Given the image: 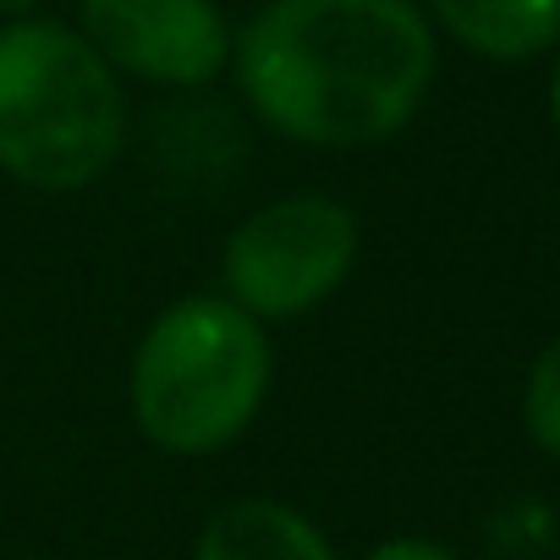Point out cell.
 Segmentation results:
<instances>
[{"instance_id":"cell-7","label":"cell","mask_w":560,"mask_h":560,"mask_svg":"<svg viewBox=\"0 0 560 560\" xmlns=\"http://www.w3.org/2000/svg\"><path fill=\"white\" fill-rule=\"evenodd\" d=\"M429 18L483 61H533L560 45V0H429Z\"/></svg>"},{"instance_id":"cell-6","label":"cell","mask_w":560,"mask_h":560,"mask_svg":"<svg viewBox=\"0 0 560 560\" xmlns=\"http://www.w3.org/2000/svg\"><path fill=\"white\" fill-rule=\"evenodd\" d=\"M192 560H336L314 516L287 500H231L192 544Z\"/></svg>"},{"instance_id":"cell-5","label":"cell","mask_w":560,"mask_h":560,"mask_svg":"<svg viewBox=\"0 0 560 560\" xmlns=\"http://www.w3.org/2000/svg\"><path fill=\"white\" fill-rule=\"evenodd\" d=\"M78 34L116 78L203 89L231 67V23L214 0H83Z\"/></svg>"},{"instance_id":"cell-9","label":"cell","mask_w":560,"mask_h":560,"mask_svg":"<svg viewBox=\"0 0 560 560\" xmlns=\"http://www.w3.org/2000/svg\"><path fill=\"white\" fill-rule=\"evenodd\" d=\"M363 560H456V549H445L434 538H385Z\"/></svg>"},{"instance_id":"cell-8","label":"cell","mask_w":560,"mask_h":560,"mask_svg":"<svg viewBox=\"0 0 560 560\" xmlns=\"http://www.w3.org/2000/svg\"><path fill=\"white\" fill-rule=\"evenodd\" d=\"M522 423H527L538 451L560 456V336L533 358V374L522 390Z\"/></svg>"},{"instance_id":"cell-10","label":"cell","mask_w":560,"mask_h":560,"mask_svg":"<svg viewBox=\"0 0 560 560\" xmlns=\"http://www.w3.org/2000/svg\"><path fill=\"white\" fill-rule=\"evenodd\" d=\"M39 0H0V18H34Z\"/></svg>"},{"instance_id":"cell-4","label":"cell","mask_w":560,"mask_h":560,"mask_svg":"<svg viewBox=\"0 0 560 560\" xmlns=\"http://www.w3.org/2000/svg\"><path fill=\"white\" fill-rule=\"evenodd\" d=\"M358 264V214L330 192H287L225 236V298L264 319L314 314Z\"/></svg>"},{"instance_id":"cell-3","label":"cell","mask_w":560,"mask_h":560,"mask_svg":"<svg viewBox=\"0 0 560 560\" xmlns=\"http://www.w3.org/2000/svg\"><path fill=\"white\" fill-rule=\"evenodd\" d=\"M269 396V341L231 298H182L138 341L127 401L171 456H214L242 440Z\"/></svg>"},{"instance_id":"cell-2","label":"cell","mask_w":560,"mask_h":560,"mask_svg":"<svg viewBox=\"0 0 560 560\" xmlns=\"http://www.w3.org/2000/svg\"><path fill=\"white\" fill-rule=\"evenodd\" d=\"M127 149V89L56 18L0 28V171L39 192L94 187Z\"/></svg>"},{"instance_id":"cell-11","label":"cell","mask_w":560,"mask_h":560,"mask_svg":"<svg viewBox=\"0 0 560 560\" xmlns=\"http://www.w3.org/2000/svg\"><path fill=\"white\" fill-rule=\"evenodd\" d=\"M549 116H555V132H560V56H555V78H549Z\"/></svg>"},{"instance_id":"cell-1","label":"cell","mask_w":560,"mask_h":560,"mask_svg":"<svg viewBox=\"0 0 560 560\" xmlns=\"http://www.w3.org/2000/svg\"><path fill=\"white\" fill-rule=\"evenodd\" d=\"M231 67L269 132L369 149L423 110L440 50L418 0H264L231 39Z\"/></svg>"}]
</instances>
